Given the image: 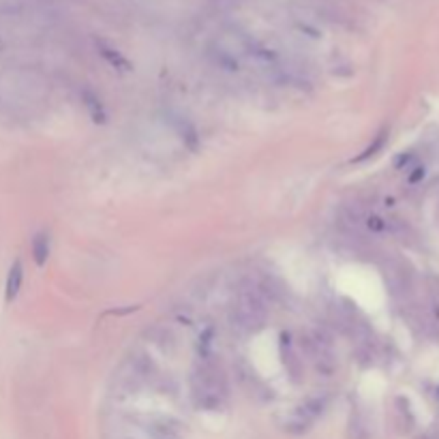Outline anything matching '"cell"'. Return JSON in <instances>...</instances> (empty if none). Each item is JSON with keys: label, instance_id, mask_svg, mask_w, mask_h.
I'll use <instances>...</instances> for the list:
<instances>
[{"label": "cell", "instance_id": "cell-12", "mask_svg": "<svg viewBox=\"0 0 439 439\" xmlns=\"http://www.w3.org/2000/svg\"><path fill=\"white\" fill-rule=\"evenodd\" d=\"M437 396H439V386H437Z\"/></svg>", "mask_w": 439, "mask_h": 439}, {"label": "cell", "instance_id": "cell-4", "mask_svg": "<svg viewBox=\"0 0 439 439\" xmlns=\"http://www.w3.org/2000/svg\"><path fill=\"white\" fill-rule=\"evenodd\" d=\"M281 358H283V364H285V368H287V373L292 375V380L298 384L300 380H302V360L296 356V352H294V347H292V341H289V334L287 332H283L281 334Z\"/></svg>", "mask_w": 439, "mask_h": 439}, {"label": "cell", "instance_id": "cell-1", "mask_svg": "<svg viewBox=\"0 0 439 439\" xmlns=\"http://www.w3.org/2000/svg\"><path fill=\"white\" fill-rule=\"evenodd\" d=\"M191 396L199 410L215 412L223 408L227 398V377L221 364L213 362L210 358H204L191 375Z\"/></svg>", "mask_w": 439, "mask_h": 439}, {"label": "cell", "instance_id": "cell-2", "mask_svg": "<svg viewBox=\"0 0 439 439\" xmlns=\"http://www.w3.org/2000/svg\"><path fill=\"white\" fill-rule=\"evenodd\" d=\"M231 319L233 326L247 332H257L259 328L266 326L268 319V300L261 296L257 285L253 281H245L238 287L231 309Z\"/></svg>", "mask_w": 439, "mask_h": 439}, {"label": "cell", "instance_id": "cell-3", "mask_svg": "<svg viewBox=\"0 0 439 439\" xmlns=\"http://www.w3.org/2000/svg\"><path fill=\"white\" fill-rule=\"evenodd\" d=\"M384 277L392 296H408L414 289V268L405 259H388L384 266Z\"/></svg>", "mask_w": 439, "mask_h": 439}, {"label": "cell", "instance_id": "cell-11", "mask_svg": "<svg viewBox=\"0 0 439 439\" xmlns=\"http://www.w3.org/2000/svg\"><path fill=\"white\" fill-rule=\"evenodd\" d=\"M416 170H418V172H414V174L410 176V180H412V182H418V180L424 176V167H416Z\"/></svg>", "mask_w": 439, "mask_h": 439}, {"label": "cell", "instance_id": "cell-10", "mask_svg": "<svg viewBox=\"0 0 439 439\" xmlns=\"http://www.w3.org/2000/svg\"><path fill=\"white\" fill-rule=\"evenodd\" d=\"M366 227H368L370 231L380 233V231H386V221H384L382 217H377V215H368V217H366Z\"/></svg>", "mask_w": 439, "mask_h": 439}, {"label": "cell", "instance_id": "cell-9", "mask_svg": "<svg viewBox=\"0 0 439 439\" xmlns=\"http://www.w3.org/2000/svg\"><path fill=\"white\" fill-rule=\"evenodd\" d=\"M386 138H388V131L384 129L382 133H377V138H375V142L373 144H370V146H366L364 148V152L362 154H358L354 161L356 163H362V161H366V159H370V157H373V154H377L382 148H384V144H386Z\"/></svg>", "mask_w": 439, "mask_h": 439}, {"label": "cell", "instance_id": "cell-6", "mask_svg": "<svg viewBox=\"0 0 439 439\" xmlns=\"http://www.w3.org/2000/svg\"><path fill=\"white\" fill-rule=\"evenodd\" d=\"M32 257L39 266H43L50 257V236L48 233H37L35 238H32Z\"/></svg>", "mask_w": 439, "mask_h": 439}, {"label": "cell", "instance_id": "cell-8", "mask_svg": "<svg viewBox=\"0 0 439 439\" xmlns=\"http://www.w3.org/2000/svg\"><path fill=\"white\" fill-rule=\"evenodd\" d=\"M82 99H84V106L88 108L92 120L94 122H106V110H103V106H101V101L92 92H84Z\"/></svg>", "mask_w": 439, "mask_h": 439}, {"label": "cell", "instance_id": "cell-5", "mask_svg": "<svg viewBox=\"0 0 439 439\" xmlns=\"http://www.w3.org/2000/svg\"><path fill=\"white\" fill-rule=\"evenodd\" d=\"M22 281H24V266L20 259H15L9 270V277H7V289H5L7 302H13L17 298V294L22 289Z\"/></svg>", "mask_w": 439, "mask_h": 439}, {"label": "cell", "instance_id": "cell-7", "mask_svg": "<svg viewBox=\"0 0 439 439\" xmlns=\"http://www.w3.org/2000/svg\"><path fill=\"white\" fill-rule=\"evenodd\" d=\"M99 52L106 56V60H108L110 64L118 66V69H122V71H129V69H131L129 60H127L120 52H116L114 48H110V45H106V43H99Z\"/></svg>", "mask_w": 439, "mask_h": 439}]
</instances>
